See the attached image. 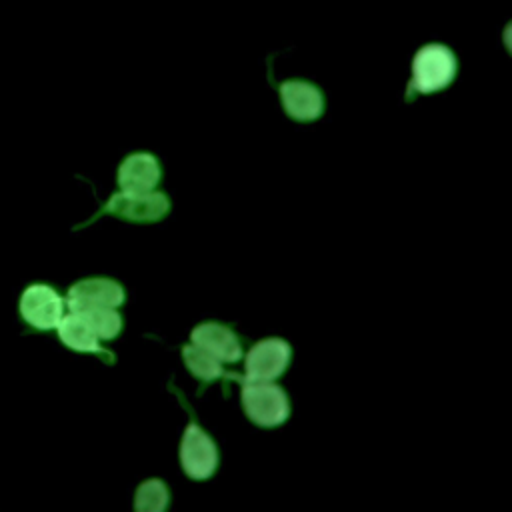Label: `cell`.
<instances>
[{"label":"cell","instance_id":"1","mask_svg":"<svg viewBox=\"0 0 512 512\" xmlns=\"http://www.w3.org/2000/svg\"><path fill=\"white\" fill-rule=\"evenodd\" d=\"M456 70V54L450 46L440 42L420 46L412 56L406 100H412L416 94H434L448 88L456 76Z\"/></svg>","mask_w":512,"mask_h":512},{"label":"cell","instance_id":"2","mask_svg":"<svg viewBox=\"0 0 512 512\" xmlns=\"http://www.w3.org/2000/svg\"><path fill=\"white\" fill-rule=\"evenodd\" d=\"M242 406L258 426H278L290 414L286 392L268 380H242Z\"/></svg>","mask_w":512,"mask_h":512},{"label":"cell","instance_id":"3","mask_svg":"<svg viewBox=\"0 0 512 512\" xmlns=\"http://www.w3.org/2000/svg\"><path fill=\"white\" fill-rule=\"evenodd\" d=\"M170 208L168 198L162 192H118L114 194L98 214H94L86 224L102 214H114L132 222H154L160 220Z\"/></svg>","mask_w":512,"mask_h":512},{"label":"cell","instance_id":"4","mask_svg":"<svg viewBox=\"0 0 512 512\" xmlns=\"http://www.w3.org/2000/svg\"><path fill=\"white\" fill-rule=\"evenodd\" d=\"M18 310L24 322L38 330H52L58 326L64 310V300L48 284H30L24 288Z\"/></svg>","mask_w":512,"mask_h":512},{"label":"cell","instance_id":"5","mask_svg":"<svg viewBox=\"0 0 512 512\" xmlns=\"http://www.w3.org/2000/svg\"><path fill=\"white\" fill-rule=\"evenodd\" d=\"M180 462L192 480H206L218 464V452L212 438L194 422L186 426L180 442Z\"/></svg>","mask_w":512,"mask_h":512},{"label":"cell","instance_id":"6","mask_svg":"<svg viewBox=\"0 0 512 512\" xmlns=\"http://www.w3.org/2000/svg\"><path fill=\"white\" fill-rule=\"evenodd\" d=\"M290 362V346L282 338H266L256 342L246 354V376L242 380H274Z\"/></svg>","mask_w":512,"mask_h":512},{"label":"cell","instance_id":"7","mask_svg":"<svg viewBox=\"0 0 512 512\" xmlns=\"http://www.w3.org/2000/svg\"><path fill=\"white\" fill-rule=\"evenodd\" d=\"M280 102L284 112L300 122H310L322 116L324 112V94L322 90L308 80H284L278 86Z\"/></svg>","mask_w":512,"mask_h":512},{"label":"cell","instance_id":"8","mask_svg":"<svg viewBox=\"0 0 512 512\" xmlns=\"http://www.w3.org/2000/svg\"><path fill=\"white\" fill-rule=\"evenodd\" d=\"M124 302V290L110 278H86L70 286L66 306L70 312H78L90 306H120Z\"/></svg>","mask_w":512,"mask_h":512},{"label":"cell","instance_id":"9","mask_svg":"<svg viewBox=\"0 0 512 512\" xmlns=\"http://www.w3.org/2000/svg\"><path fill=\"white\" fill-rule=\"evenodd\" d=\"M160 182V166L152 154L136 152L118 168V184L124 192H150Z\"/></svg>","mask_w":512,"mask_h":512},{"label":"cell","instance_id":"10","mask_svg":"<svg viewBox=\"0 0 512 512\" xmlns=\"http://www.w3.org/2000/svg\"><path fill=\"white\" fill-rule=\"evenodd\" d=\"M190 340H192V344L208 350L212 356H216L218 360H224V362H236L242 356V348H240V342L236 340L234 332L230 328L214 324V322L196 326L190 334Z\"/></svg>","mask_w":512,"mask_h":512},{"label":"cell","instance_id":"11","mask_svg":"<svg viewBox=\"0 0 512 512\" xmlns=\"http://www.w3.org/2000/svg\"><path fill=\"white\" fill-rule=\"evenodd\" d=\"M56 328H58L60 340L68 348H72L76 352H90V354L106 356L108 350H104L98 344V336L94 334V330L88 326V322L78 312H70L68 316H62Z\"/></svg>","mask_w":512,"mask_h":512},{"label":"cell","instance_id":"12","mask_svg":"<svg viewBox=\"0 0 512 512\" xmlns=\"http://www.w3.org/2000/svg\"><path fill=\"white\" fill-rule=\"evenodd\" d=\"M182 356H184L188 370L204 382H212L224 374L220 360L196 344H186L182 348Z\"/></svg>","mask_w":512,"mask_h":512},{"label":"cell","instance_id":"13","mask_svg":"<svg viewBox=\"0 0 512 512\" xmlns=\"http://www.w3.org/2000/svg\"><path fill=\"white\" fill-rule=\"evenodd\" d=\"M78 314L88 322L94 334L104 340L114 338L122 328V318L112 306H90L78 310Z\"/></svg>","mask_w":512,"mask_h":512},{"label":"cell","instance_id":"14","mask_svg":"<svg viewBox=\"0 0 512 512\" xmlns=\"http://www.w3.org/2000/svg\"><path fill=\"white\" fill-rule=\"evenodd\" d=\"M166 504H168V490L162 480L150 478L138 486L136 498H134V508L138 512H162Z\"/></svg>","mask_w":512,"mask_h":512}]
</instances>
